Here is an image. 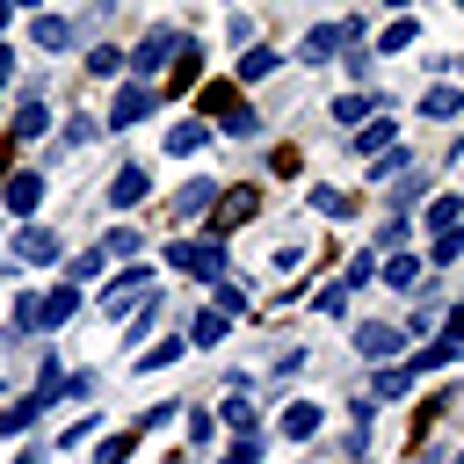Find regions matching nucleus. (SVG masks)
<instances>
[{
    "mask_svg": "<svg viewBox=\"0 0 464 464\" xmlns=\"http://www.w3.org/2000/svg\"><path fill=\"white\" fill-rule=\"evenodd\" d=\"M167 362H181V341H174V334H167L160 348H145V355H138V370H167Z\"/></svg>",
    "mask_w": 464,
    "mask_h": 464,
    "instance_id": "obj_33",
    "label": "nucleus"
},
{
    "mask_svg": "<svg viewBox=\"0 0 464 464\" xmlns=\"http://www.w3.org/2000/svg\"><path fill=\"white\" fill-rule=\"evenodd\" d=\"M370 276H377V261H370V254H362V261H348V276H341V290H362V283H370Z\"/></svg>",
    "mask_w": 464,
    "mask_h": 464,
    "instance_id": "obj_35",
    "label": "nucleus"
},
{
    "mask_svg": "<svg viewBox=\"0 0 464 464\" xmlns=\"http://www.w3.org/2000/svg\"><path fill=\"white\" fill-rule=\"evenodd\" d=\"M14 7H36V0H14Z\"/></svg>",
    "mask_w": 464,
    "mask_h": 464,
    "instance_id": "obj_42",
    "label": "nucleus"
},
{
    "mask_svg": "<svg viewBox=\"0 0 464 464\" xmlns=\"http://www.w3.org/2000/svg\"><path fill=\"white\" fill-rule=\"evenodd\" d=\"M457 109H464V87H428V94H420V116H442V123H450Z\"/></svg>",
    "mask_w": 464,
    "mask_h": 464,
    "instance_id": "obj_14",
    "label": "nucleus"
},
{
    "mask_svg": "<svg viewBox=\"0 0 464 464\" xmlns=\"http://www.w3.org/2000/svg\"><path fill=\"white\" fill-rule=\"evenodd\" d=\"M0 174H7V145H0Z\"/></svg>",
    "mask_w": 464,
    "mask_h": 464,
    "instance_id": "obj_41",
    "label": "nucleus"
},
{
    "mask_svg": "<svg viewBox=\"0 0 464 464\" xmlns=\"http://www.w3.org/2000/svg\"><path fill=\"white\" fill-rule=\"evenodd\" d=\"M44 130H51V109H44V102H29V109L14 116V138H44Z\"/></svg>",
    "mask_w": 464,
    "mask_h": 464,
    "instance_id": "obj_23",
    "label": "nucleus"
},
{
    "mask_svg": "<svg viewBox=\"0 0 464 464\" xmlns=\"http://www.w3.org/2000/svg\"><path fill=\"white\" fill-rule=\"evenodd\" d=\"M392 138H399V123H392V116H370V123L355 130V152H384Z\"/></svg>",
    "mask_w": 464,
    "mask_h": 464,
    "instance_id": "obj_15",
    "label": "nucleus"
},
{
    "mask_svg": "<svg viewBox=\"0 0 464 464\" xmlns=\"http://www.w3.org/2000/svg\"><path fill=\"white\" fill-rule=\"evenodd\" d=\"M123 457H130V435H109V442L94 450V464H123Z\"/></svg>",
    "mask_w": 464,
    "mask_h": 464,
    "instance_id": "obj_36",
    "label": "nucleus"
},
{
    "mask_svg": "<svg viewBox=\"0 0 464 464\" xmlns=\"http://www.w3.org/2000/svg\"><path fill=\"white\" fill-rule=\"evenodd\" d=\"M138 297H145V268H123V276H116V283H109V290H102V312H109V319H116V312H130V304H138Z\"/></svg>",
    "mask_w": 464,
    "mask_h": 464,
    "instance_id": "obj_7",
    "label": "nucleus"
},
{
    "mask_svg": "<svg viewBox=\"0 0 464 464\" xmlns=\"http://www.w3.org/2000/svg\"><path fill=\"white\" fill-rule=\"evenodd\" d=\"M312 428H319V406H312V399H290V406H283V435H290V442H304Z\"/></svg>",
    "mask_w": 464,
    "mask_h": 464,
    "instance_id": "obj_13",
    "label": "nucleus"
},
{
    "mask_svg": "<svg viewBox=\"0 0 464 464\" xmlns=\"http://www.w3.org/2000/svg\"><path fill=\"white\" fill-rule=\"evenodd\" d=\"M406 384H413V370H406V362H399V370H392V362L377 370V399H406Z\"/></svg>",
    "mask_w": 464,
    "mask_h": 464,
    "instance_id": "obj_27",
    "label": "nucleus"
},
{
    "mask_svg": "<svg viewBox=\"0 0 464 464\" xmlns=\"http://www.w3.org/2000/svg\"><path fill=\"white\" fill-rule=\"evenodd\" d=\"M384 283H392V290L420 283V261H413V254H392V261H384Z\"/></svg>",
    "mask_w": 464,
    "mask_h": 464,
    "instance_id": "obj_26",
    "label": "nucleus"
},
{
    "mask_svg": "<svg viewBox=\"0 0 464 464\" xmlns=\"http://www.w3.org/2000/svg\"><path fill=\"white\" fill-rule=\"evenodd\" d=\"M457 464H464V457H457Z\"/></svg>",
    "mask_w": 464,
    "mask_h": 464,
    "instance_id": "obj_45",
    "label": "nucleus"
},
{
    "mask_svg": "<svg viewBox=\"0 0 464 464\" xmlns=\"http://www.w3.org/2000/svg\"><path fill=\"white\" fill-rule=\"evenodd\" d=\"M145 188H152V181H145V167H123V174L109 181V203H116V210H130V203H145Z\"/></svg>",
    "mask_w": 464,
    "mask_h": 464,
    "instance_id": "obj_11",
    "label": "nucleus"
},
{
    "mask_svg": "<svg viewBox=\"0 0 464 464\" xmlns=\"http://www.w3.org/2000/svg\"><path fill=\"white\" fill-rule=\"evenodd\" d=\"M72 312H80V290H65V283H58V290H44V297H36V312H29V326H65Z\"/></svg>",
    "mask_w": 464,
    "mask_h": 464,
    "instance_id": "obj_6",
    "label": "nucleus"
},
{
    "mask_svg": "<svg viewBox=\"0 0 464 464\" xmlns=\"http://www.w3.org/2000/svg\"><path fill=\"white\" fill-rule=\"evenodd\" d=\"M14 464H44V450H22V457H14Z\"/></svg>",
    "mask_w": 464,
    "mask_h": 464,
    "instance_id": "obj_39",
    "label": "nucleus"
},
{
    "mask_svg": "<svg viewBox=\"0 0 464 464\" xmlns=\"http://www.w3.org/2000/svg\"><path fill=\"white\" fill-rule=\"evenodd\" d=\"M457 7H464V0H457Z\"/></svg>",
    "mask_w": 464,
    "mask_h": 464,
    "instance_id": "obj_46",
    "label": "nucleus"
},
{
    "mask_svg": "<svg viewBox=\"0 0 464 464\" xmlns=\"http://www.w3.org/2000/svg\"><path fill=\"white\" fill-rule=\"evenodd\" d=\"M87 72H102V80L123 72V51H116V44H94V51H87Z\"/></svg>",
    "mask_w": 464,
    "mask_h": 464,
    "instance_id": "obj_28",
    "label": "nucleus"
},
{
    "mask_svg": "<svg viewBox=\"0 0 464 464\" xmlns=\"http://www.w3.org/2000/svg\"><path fill=\"white\" fill-rule=\"evenodd\" d=\"M334 123H341V130H362V123H370V94H341V102H334Z\"/></svg>",
    "mask_w": 464,
    "mask_h": 464,
    "instance_id": "obj_17",
    "label": "nucleus"
},
{
    "mask_svg": "<svg viewBox=\"0 0 464 464\" xmlns=\"http://www.w3.org/2000/svg\"><path fill=\"white\" fill-rule=\"evenodd\" d=\"M7 80H14V51L0 44V87H7Z\"/></svg>",
    "mask_w": 464,
    "mask_h": 464,
    "instance_id": "obj_37",
    "label": "nucleus"
},
{
    "mask_svg": "<svg viewBox=\"0 0 464 464\" xmlns=\"http://www.w3.org/2000/svg\"><path fill=\"white\" fill-rule=\"evenodd\" d=\"M210 196H218V188H210V181H188V188H181V196H174V218H196V210H203V203H210Z\"/></svg>",
    "mask_w": 464,
    "mask_h": 464,
    "instance_id": "obj_24",
    "label": "nucleus"
},
{
    "mask_svg": "<svg viewBox=\"0 0 464 464\" xmlns=\"http://www.w3.org/2000/svg\"><path fill=\"white\" fill-rule=\"evenodd\" d=\"M0 29H7V0H0Z\"/></svg>",
    "mask_w": 464,
    "mask_h": 464,
    "instance_id": "obj_40",
    "label": "nucleus"
},
{
    "mask_svg": "<svg viewBox=\"0 0 464 464\" xmlns=\"http://www.w3.org/2000/svg\"><path fill=\"white\" fill-rule=\"evenodd\" d=\"M239 218H254V188H239V196H225V203H218V239H225Z\"/></svg>",
    "mask_w": 464,
    "mask_h": 464,
    "instance_id": "obj_18",
    "label": "nucleus"
},
{
    "mask_svg": "<svg viewBox=\"0 0 464 464\" xmlns=\"http://www.w3.org/2000/svg\"><path fill=\"white\" fill-rule=\"evenodd\" d=\"M14 261H29V268L58 261V232H44V225H22V232H14Z\"/></svg>",
    "mask_w": 464,
    "mask_h": 464,
    "instance_id": "obj_5",
    "label": "nucleus"
},
{
    "mask_svg": "<svg viewBox=\"0 0 464 464\" xmlns=\"http://www.w3.org/2000/svg\"><path fill=\"white\" fill-rule=\"evenodd\" d=\"M44 406H51V399H44V392H29V399H14V406H7V413H0V435H29V428H36V420H44Z\"/></svg>",
    "mask_w": 464,
    "mask_h": 464,
    "instance_id": "obj_10",
    "label": "nucleus"
},
{
    "mask_svg": "<svg viewBox=\"0 0 464 464\" xmlns=\"http://www.w3.org/2000/svg\"><path fill=\"white\" fill-rule=\"evenodd\" d=\"M312 210L319 218H348V188H312Z\"/></svg>",
    "mask_w": 464,
    "mask_h": 464,
    "instance_id": "obj_31",
    "label": "nucleus"
},
{
    "mask_svg": "<svg viewBox=\"0 0 464 464\" xmlns=\"http://www.w3.org/2000/svg\"><path fill=\"white\" fill-rule=\"evenodd\" d=\"M457 254H464V232H442V239H435V268H450Z\"/></svg>",
    "mask_w": 464,
    "mask_h": 464,
    "instance_id": "obj_34",
    "label": "nucleus"
},
{
    "mask_svg": "<svg viewBox=\"0 0 464 464\" xmlns=\"http://www.w3.org/2000/svg\"><path fill=\"white\" fill-rule=\"evenodd\" d=\"M29 36H36L44 51H65V44H72V22H65V14H36V22H29Z\"/></svg>",
    "mask_w": 464,
    "mask_h": 464,
    "instance_id": "obj_12",
    "label": "nucleus"
},
{
    "mask_svg": "<svg viewBox=\"0 0 464 464\" xmlns=\"http://www.w3.org/2000/svg\"><path fill=\"white\" fill-rule=\"evenodd\" d=\"M218 413H225V428H232L239 442H254V406H246V399H225Z\"/></svg>",
    "mask_w": 464,
    "mask_h": 464,
    "instance_id": "obj_20",
    "label": "nucleus"
},
{
    "mask_svg": "<svg viewBox=\"0 0 464 464\" xmlns=\"http://www.w3.org/2000/svg\"><path fill=\"white\" fill-rule=\"evenodd\" d=\"M261 72H276V51H268V44H246V58H239V80H261Z\"/></svg>",
    "mask_w": 464,
    "mask_h": 464,
    "instance_id": "obj_21",
    "label": "nucleus"
},
{
    "mask_svg": "<svg viewBox=\"0 0 464 464\" xmlns=\"http://www.w3.org/2000/svg\"><path fill=\"white\" fill-rule=\"evenodd\" d=\"M0 196H7V210H14V218H29V210L44 203V174H7V188H0Z\"/></svg>",
    "mask_w": 464,
    "mask_h": 464,
    "instance_id": "obj_9",
    "label": "nucleus"
},
{
    "mask_svg": "<svg viewBox=\"0 0 464 464\" xmlns=\"http://www.w3.org/2000/svg\"><path fill=\"white\" fill-rule=\"evenodd\" d=\"M167 268H181V276H225V246L218 239H181V246H167Z\"/></svg>",
    "mask_w": 464,
    "mask_h": 464,
    "instance_id": "obj_2",
    "label": "nucleus"
},
{
    "mask_svg": "<svg viewBox=\"0 0 464 464\" xmlns=\"http://www.w3.org/2000/svg\"><path fill=\"white\" fill-rule=\"evenodd\" d=\"M457 72H464V58H457Z\"/></svg>",
    "mask_w": 464,
    "mask_h": 464,
    "instance_id": "obj_44",
    "label": "nucleus"
},
{
    "mask_svg": "<svg viewBox=\"0 0 464 464\" xmlns=\"http://www.w3.org/2000/svg\"><path fill=\"white\" fill-rule=\"evenodd\" d=\"M225 464H254V442H232V457Z\"/></svg>",
    "mask_w": 464,
    "mask_h": 464,
    "instance_id": "obj_38",
    "label": "nucleus"
},
{
    "mask_svg": "<svg viewBox=\"0 0 464 464\" xmlns=\"http://www.w3.org/2000/svg\"><path fill=\"white\" fill-rule=\"evenodd\" d=\"M384 7H406V0H384Z\"/></svg>",
    "mask_w": 464,
    "mask_h": 464,
    "instance_id": "obj_43",
    "label": "nucleus"
},
{
    "mask_svg": "<svg viewBox=\"0 0 464 464\" xmlns=\"http://www.w3.org/2000/svg\"><path fill=\"white\" fill-rule=\"evenodd\" d=\"M181 36L174 29H145V44H138V58H130V72H160L167 65V51H174Z\"/></svg>",
    "mask_w": 464,
    "mask_h": 464,
    "instance_id": "obj_8",
    "label": "nucleus"
},
{
    "mask_svg": "<svg viewBox=\"0 0 464 464\" xmlns=\"http://www.w3.org/2000/svg\"><path fill=\"white\" fill-rule=\"evenodd\" d=\"M420 196H428V181H420V174H413V167H406V174H399V181H392V203H399V210H406V203H420Z\"/></svg>",
    "mask_w": 464,
    "mask_h": 464,
    "instance_id": "obj_30",
    "label": "nucleus"
},
{
    "mask_svg": "<svg viewBox=\"0 0 464 464\" xmlns=\"http://www.w3.org/2000/svg\"><path fill=\"white\" fill-rule=\"evenodd\" d=\"M457 218H464V196H435V203H428V225H435V232H450Z\"/></svg>",
    "mask_w": 464,
    "mask_h": 464,
    "instance_id": "obj_25",
    "label": "nucleus"
},
{
    "mask_svg": "<svg viewBox=\"0 0 464 464\" xmlns=\"http://www.w3.org/2000/svg\"><path fill=\"white\" fill-rule=\"evenodd\" d=\"M413 36H420V29H413V14H406V22H392V29L377 36V58H399V51L413 44Z\"/></svg>",
    "mask_w": 464,
    "mask_h": 464,
    "instance_id": "obj_19",
    "label": "nucleus"
},
{
    "mask_svg": "<svg viewBox=\"0 0 464 464\" xmlns=\"http://www.w3.org/2000/svg\"><path fill=\"white\" fill-rule=\"evenodd\" d=\"M218 312L232 319V312H246V283H232V276H218Z\"/></svg>",
    "mask_w": 464,
    "mask_h": 464,
    "instance_id": "obj_32",
    "label": "nucleus"
},
{
    "mask_svg": "<svg viewBox=\"0 0 464 464\" xmlns=\"http://www.w3.org/2000/svg\"><path fill=\"white\" fill-rule=\"evenodd\" d=\"M225 334H232V319H225V312H196V326H188V341H196V348H218Z\"/></svg>",
    "mask_w": 464,
    "mask_h": 464,
    "instance_id": "obj_16",
    "label": "nucleus"
},
{
    "mask_svg": "<svg viewBox=\"0 0 464 464\" xmlns=\"http://www.w3.org/2000/svg\"><path fill=\"white\" fill-rule=\"evenodd\" d=\"M181 87H196V44H188V36L174 44V94H181Z\"/></svg>",
    "mask_w": 464,
    "mask_h": 464,
    "instance_id": "obj_22",
    "label": "nucleus"
},
{
    "mask_svg": "<svg viewBox=\"0 0 464 464\" xmlns=\"http://www.w3.org/2000/svg\"><path fill=\"white\" fill-rule=\"evenodd\" d=\"M203 116H210L225 138H254V130H261V116L246 109V94H239V87H203Z\"/></svg>",
    "mask_w": 464,
    "mask_h": 464,
    "instance_id": "obj_1",
    "label": "nucleus"
},
{
    "mask_svg": "<svg viewBox=\"0 0 464 464\" xmlns=\"http://www.w3.org/2000/svg\"><path fill=\"white\" fill-rule=\"evenodd\" d=\"M145 116H152V87H145V80H123V87H116V109H109V123L123 130V123H145Z\"/></svg>",
    "mask_w": 464,
    "mask_h": 464,
    "instance_id": "obj_4",
    "label": "nucleus"
},
{
    "mask_svg": "<svg viewBox=\"0 0 464 464\" xmlns=\"http://www.w3.org/2000/svg\"><path fill=\"white\" fill-rule=\"evenodd\" d=\"M399 348H406V334H399V326H377V319H370V326H355V355H362V362H392Z\"/></svg>",
    "mask_w": 464,
    "mask_h": 464,
    "instance_id": "obj_3",
    "label": "nucleus"
},
{
    "mask_svg": "<svg viewBox=\"0 0 464 464\" xmlns=\"http://www.w3.org/2000/svg\"><path fill=\"white\" fill-rule=\"evenodd\" d=\"M203 138H210V130H203V123H174V130H167V152H196V145H203Z\"/></svg>",
    "mask_w": 464,
    "mask_h": 464,
    "instance_id": "obj_29",
    "label": "nucleus"
}]
</instances>
